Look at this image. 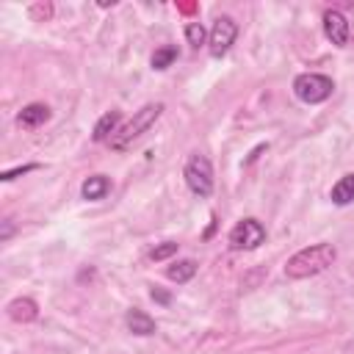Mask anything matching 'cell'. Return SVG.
<instances>
[{
	"instance_id": "cell-1",
	"label": "cell",
	"mask_w": 354,
	"mask_h": 354,
	"mask_svg": "<svg viewBox=\"0 0 354 354\" xmlns=\"http://www.w3.org/2000/svg\"><path fill=\"white\" fill-rule=\"evenodd\" d=\"M335 260H337V249L332 243H326V241L310 243V246L299 249L293 257H288L285 277L288 279H307V277H315V274L326 271Z\"/></svg>"
},
{
	"instance_id": "cell-2",
	"label": "cell",
	"mask_w": 354,
	"mask_h": 354,
	"mask_svg": "<svg viewBox=\"0 0 354 354\" xmlns=\"http://www.w3.org/2000/svg\"><path fill=\"white\" fill-rule=\"evenodd\" d=\"M160 113H163V102H147L144 108H138V111L133 113V119H130L124 127H119V130L113 133V138L108 141L111 149H116V152L130 149V147L160 119Z\"/></svg>"
},
{
	"instance_id": "cell-3",
	"label": "cell",
	"mask_w": 354,
	"mask_h": 354,
	"mask_svg": "<svg viewBox=\"0 0 354 354\" xmlns=\"http://www.w3.org/2000/svg\"><path fill=\"white\" fill-rule=\"evenodd\" d=\"M335 91V83L332 77L326 75H318V72H301L296 80H293V94L307 102V105H318L324 100H329Z\"/></svg>"
},
{
	"instance_id": "cell-4",
	"label": "cell",
	"mask_w": 354,
	"mask_h": 354,
	"mask_svg": "<svg viewBox=\"0 0 354 354\" xmlns=\"http://www.w3.org/2000/svg\"><path fill=\"white\" fill-rule=\"evenodd\" d=\"M183 177H185V185L191 188V194H196L202 199L213 194V166H210V160L202 152H194L185 160Z\"/></svg>"
},
{
	"instance_id": "cell-5",
	"label": "cell",
	"mask_w": 354,
	"mask_h": 354,
	"mask_svg": "<svg viewBox=\"0 0 354 354\" xmlns=\"http://www.w3.org/2000/svg\"><path fill=\"white\" fill-rule=\"evenodd\" d=\"M260 243H266V227L257 218H241L230 230V246L235 252H252Z\"/></svg>"
},
{
	"instance_id": "cell-6",
	"label": "cell",
	"mask_w": 354,
	"mask_h": 354,
	"mask_svg": "<svg viewBox=\"0 0 354 354\" xmlns=\"http://www.w3.org/2000/svg\"><path fill=\"white\" fill-rule=\"evenodd\" d=\"M238 39V22L232 17H216L213 28H210V36H207V50L213 58H221L230 53V47L235 44Z\"/></svg>"
},
{
	"instance_id": "cell-7",
	"label": "cell",
	"mask_w": 354,
	"mask_h": 354,
	"mask_svg": "<svg viewBox=\"0 0 354 354\" xmlns=\"http://www.w3.org/2000/svg\"><path fill=\"white\" fill-rule=\"evenodd\" d=\"M324 33H326V39H329L335 47H346V44H348V33H351L348 19H346L337 8L324 11Z\"/></svg>"
},
{
	"instance_id": "cell-8",
	"label": "cell",
	"mask_w": 354,
	"mask_h": 354,
	"mask_svg": "<svg viewBox=\"0 0 354 354\" xmlns=\"http://www.w3.org/2000/svg\"><path fill=\"white\" fill-rule=\"evenodd\" d=\"M124 324H127V329H130L133 335H138V337H147V335H155V329H158V324H155V318H152L149 313H144V310H138V307H130V310L124 313Z\"/></svg>"
},
{
	"instance_id": "cell-9",
	"label": "cell",
	"mask_w": 354,
	"mask_h": 354,
	"mask_svg": "<svg viewBox=\"0 0 354 354\" xmlns=\"http://www.w3.org/2000/svg\"><path fill=\"white\" fill-rule=\"evenodd\" d=\"M108 191H111V180H108L105 174H91V177H86L83 185H80V196H83L86 202H100V199L108 196Z\"/></svg>"
},
{
	"instance_id": "cell-10",
	"label": "cell",
	"mask_w": 354,
	"mask_h": 354,
	"mask_svg": "<svg viewBox=\"0 0 354 354\" xmlns=\"http://www.w3.org/2000/svg\"><path fill=\"white\" fill-rule=\"evenodd\" d=\"M119 122H122V111H108V113H102V116L97 119V124H94L91 138H94L97 144H100V141H111L113 133L119 130Z\"/></svg>"
},
{
	"instance_id": "cell-11",
	"label": "cell",
	"mask_w": 354,
	"mask_h": 354,
	"mask_svg": "<svg viewBox=\"0 0 354 354\" xmlns=\"http://www.w3.org/2000/svg\"><path fill=\"white\" fill-rule=\"evenodd\" d=\"M6 310H8V318L17 321V324L36 321V315H39V307H36L33 299H14V301H8Z\"/></svg>"
},
{
	"instance_id": "cell-12",
	"label": "cell",
	"mask_w": 354,
	"mask_h": 354,
	"mask_svg": "<svg viewBox=\"0 0 354 354\" xmlns=\"http://www.w3.org/2000/svg\"><path fill=\"white\" fill-rule=\"evenodd\" d=\"M50 119V108L44 105V102H30V105H25L22 111H19V116H17V122L22 124V127H39V124H44Z\"/></svg>"
},
{
	"instance_id": "cell-13",
	"label": "cell",
	"mask_w": 354,
	"mask_h": 354,
	"mask_svg": "<svg viewBox=\"0 0 354 354\" xmlns=\"http://www.w3.org/2000/svg\"><path fill=\"white\" fill-rule=\"evenodd\" d=\"M329 196H332V202L335 205H351L354 202V174H343L335 185H332V191H329Z\"/></svg>"
},
{
	"instance_id": "cell-14",
	"label": "cell",
	"mask_w": 354,
	"mask_h": 354,
	"mask_svg": "<svg viewBox=\"0 0 354 354\" xmlns=\"http://www.w3.org/2000/svg\"><path fill=\"white\" fill-rule=\"evenodd\" d=\"M194 274H196V263H194V260H177V263H171V266L166 268V277H169L171 282H177V285L191 282Z\"/></svg>"
},
{
	"instance_id": "cell-15",
	"label": "cell",
	"mask_w": 354,
	"mask_h": 354,
	"mask_svg": "<svg viewBox=\"0 0 354 354\" xmlns=\"http://www.w3.org/2000/svg\"><path fill=\"white\" fill-rule=\"evenodd\" d=\"M177 47L174 44H163V47H158L155 53H152V58H149V64H152V69H158V72H163V69H169L174 61H177Z\"/></svg>"
},
{
	"instance_id": "cell-16",
	"label": "cell",
	"mask_w": 354,
	"mask_h": 354,
	"mask_svg": "<svg viewBox=\"0 0 354 354\" xmlns=\"http://www.w3.org/2000/svg\"><path fill=\"white\" fill-rule=\"evenodd\" d=\"M207 36H210V33L205 30L202 22H188V25H185V41H188L194 50H199V47L207 41Z\"/></svg>"
},
{
	"instance_id": "cell-17",
	"label": "cell",
	"mask_w": 354,
	"mask_h": 354,
	"mask_svg": "<svg viewBox=\"0 0 354 354\" xmlns=\"http://www.w3.org/2000/svg\"><path fill=\"white\" fill-rule=\"evenodd\" d=\"M171 254H177V243L174 241H163V243H158V246L149 249V260H155V263L169 260Z\"/></svg>"
},
{
	"instance_id": "cell-18",
	"label": "cell",
	"mask_w": 354,
	"mask_h": 354,
	"mask_svg": "<svg viewBox=\"0 0 354 354\" xmlns=\"http://www.w3.org/2000/svg\"><path fill=\"white\" fill-rule=\"evenodd\" d=\"M33 169H39L36 163H28V166H17V169H8V171H3V177L0 180H14V177H19V174H28V171H33Z\"/></svg>"
},
{
	"instance_id": "cell-19",
	"label": "cell",
	"mask_w": 354,
	"mask_h": 354,
	"mask_svg": "<svg viewBox=\"0 0 354 354\" xmlns=\"http://www.w3.org/2000/svg\"><path fill=\"white\" fill-rule=\"evenodd\" d=\"M152 299H155V301H160V304H169V301H171V296H169V293H163V290H158V288H152Z\"/></svg>"
},
{
	"instance_id": "cell-20",
	"label": "cell",
	"mask_w": 354,
	"mask_h": 354,
	"mask_svg": "<svg viewBox=\"0 0 354 354\" xmlns=\"http://www.w3.org/2000/svg\"><path fill=\"white\" fill-rule=\"evenodd\" d=\"M11 232H14V224L6 218V221H3V232H0V241H8V238H11Z\"/></svg>"
}]
</instances>
